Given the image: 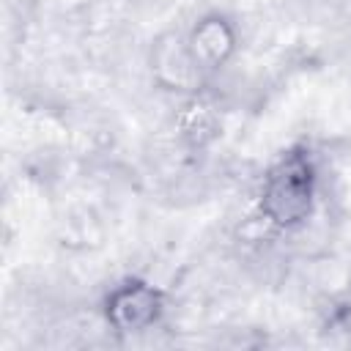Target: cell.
Here are the masks:
<instances>
[{"instance_id":"6da1fadb","label":"cell","mask_w":351,"mask_h":351,"mask_svg":"<svg viewBox=\"0 0 351 351\" xmlns=\"http://www.w3.org/2000/svg\"><path fill=\"white\" fill-rule=\"evenodd\" d=\"M318 203V167L307 148H288L263 176L258 217L274 230L288 233L307 225Z\"/></svg>"},{"instance_id":"7a4b0ae2","label":"cell","mask_w":351,"mask_h":351,"mask_svg":"<svg viewBox=\"0 0 351 351\" xmlns=\"http://www.w3.org/2000/svg\"><path fill=\"white\" fill-rule=\"evenodd\" d=\"M165 293L148 280L126 277L112 285L101 302L104 324L118 335H143L154 329L165 315Z\"/></svg>"},{"instance_id":"3957f363","label":"cell","mask_w":351,"mask_h":351,"mask_svg":"<svg viewBox=\"0 0 351 351\" xmlns=\"http://www.w3.org/2000/svg\"><path fill=\"white\" fill-rule=\"evenodd\" d=\"M148 66L151 77L162 90L181 93V96H197L206 71L195 60L186 33L181 30H165L154 38L148 49Z\"/></svg>"},{"instance_id":"277c9868","label":"cell","mask_w":351,"mask_h":351,"mask_svg":"<svg viewBox=\"0 0 351 351\" xmlns=\"http://www.w3.org/2000/svg\"><path fill=\"white\" fill-rule=\"evenodd\" d=\"M186 41H189V49H192L195 60L200 63V69L206 74H211V71L225 69L236 58L239 27L222 11H208L186 30Z\"/></svg>"},{"instance_id":"5b68a950","label":"cell","mask_w":351,"mask_h":351,"mask_svg":"<svg viewBox=\"0 0 351 351\" xmlns=\"http://www.w3.org/2000/svg\"><path fill=\"white\" fill-rule=\"evenodd\" d=\"M222 121L217 107L203 96H186V104L178 115V134L189 148H206L219 137Z\"/></svg>"}]
</instances>
